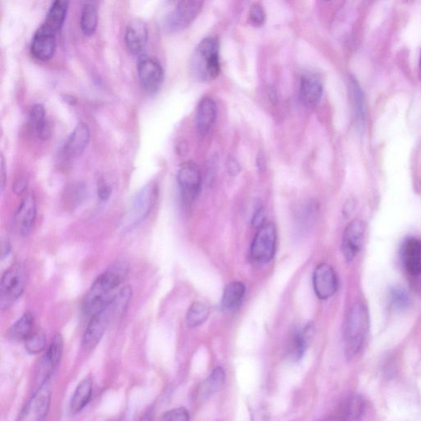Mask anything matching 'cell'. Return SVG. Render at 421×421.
Listing matches in <instances>:
<instances>
[{
	"label": "cell",
	"instance_id": "obj_28",
	"mask_svg": "<svg viewBox=\"0 0 421 421\" xmlns=\"http://www.w3.org/2000/svg\"><path fill=\"white\" fill-rule=\"evenodd\" d=\"M348 88H349L351 101L356 120L360 124H362L364 123L365 115L364 97L362 89L353 77H350Z\"/></svg>",
	"mask_w": 421,
	"mask_h": 421
},
{
	"label": "cell",
	"instance_id": "obj_8",
	"mask_svg": "<svg viewBox=\"0 0 421 421\" xmlns=\"http://www.w3.org/2000/svg\"><path fill=\"white\" fill-rule=\"evenodd\" d=\"M156 186L153 184H148L141 188L132 202L130 212L126 217V228H134L148 217L156 199Z\"/></svg>",
	"mask_w": 421,
	"mask_h": 421
},
{
	"label": "cell",
	"instance_id": "obj_20",
	"mask_svg": "<svg viewBox=\"0 0 421 421\" xmlns=\"http://www.w3.org/2000/svg\"><path fill=\"white\" fill-rule=\"evenodd\" d=\"M402 257L408 273L413 276L421 275V240L407 239L402 248Z\"/></svg>",
	"mask_w": 421,
	"mask_h": 421
},
{
	"label": "cell",
	"instance_id": "obj_9",
	"mask_svg": "<svg viewBox=\"0 0 421 421\" xmlns=\"http://www.w3.org/2000/svg\"><path fill=\"white\" fill-rule=\"evenodd\" d=\"M137 76L146 92L155 93L164 81V70L159 60L148 55H141L137 64Z\"/></svg>",
	"mask_w": 421,
	"mask_h": 421
},
{
	"label": "cell",
	"instance_id": "obj_27",
	"mask_svg": "<svg viewBox=\"0 0 421 421\" xmlns=\"http://www.w3.org/2000/svg\"><path fill=\"white\" fill-rule=\"evenodd\" d=\"M366 403L362 396L351 395L346 399L342 408L341 418L350 421H359L364 414Z\"/></svg>",
	"mask_w": 421,
	"mask_h": 421
},
{
	"label": "cell",
	"instance_id": "obj_19",
	"mask_svg": "<svg viewBox=\"0 0 421 421\" xmlns=\"http://www.w3.org/2000/svg\"><path fill=\"white\" fill-rule=\"evenodd\" d=\"M37 216L36 200L31 195L21 201L15 213L14 221L17 228L21 235L26 236L32 231Z\"/></svg>",
	"mask_w": 421,
	"mask_h": 421
},
{
	"label": "cell",
	"instance_id": "obj_38",
	"mask_svg": "<svg viewBox=\"0 0 421 421\" xmlns=\"http://www.w3.org/2000/svg\"><path fill=\"white\" fill-rule=\"evenodd\" d=\"M266 219L265 210L263 208H259L256 210L255 215H253L252 225L255 228L260 229V227L264 226Z\"/></svg>",
	"mask_w": 421,
	"mask_h": 421
},
{
	"label": "cell",
	"instance_id": "obj_14",
	"mask_svg": "<svg viewBox=\"0 0 421 421\" xmlns=\"http://www.w3.org/2000/svg\"><path fill=\"white\" fill-rule=\"evenodd\" d=\"M365 233V224L362 220L349 223L343 233L342 249L347 261H351L362 249Z\"/></svg>",
	"mask_w": 421,
	"mask_h": 421
},
{
	"label": "cell",
	"instance_id": "obj_4",
	"mask_svg": "<svg viewBox=\"0 0 421 421\" xmlns=\"http://www.w3.org/2000/svg\"><path fill=\"white\" fill-rule=\"evenodd\" d=\"M220 43L216 37L203 39L197 45L193 59V67L202 80L216 79L221 72Z\"/></svg>",
	"mask_w": 421,
	"mask_h": 421
},
{
	"label": "cell",
	"instance_id": "obj_39",
	"mask_svg": "<svg viewBox=\"0 0 421 421\" xmlns=\"http://www.w3.org/2000/svg\"><path fill=\"white\" fill-rule=\"evenodd\" d=\"M28 187V178L26 175H21L16 179L14 184V191L16 195H20L23 193Z\"/></svg>",
	"mask_w": 421,
	"mask_h": 421
},
{
	"label": "cell",
	"instance_id": "obj_29",
	"mask_svg": "<svg viewBox=\"0 0 421 421\" xmlns=\"http://www.w3.org/2000/svg\"><path fill=\"white\" fill-rule=\"evenodd\" d=\"M34 325V317L31 313H25L18 321L12 325L8 336L16 342L26 341L31 336Z\"/></svg>",
	"mask_w": 421,
	"mask_h": 421
},
{
	"label": "cell",
	"instance_id": "obj_43",
	"mask_svg": "<svg viewBox=\"0 0 421 421\" xmlns=\"http://www.w3.org/2000/svg\"><path fill=\"white\" fill-rule=\"evenodd\" d=\"M154 420V415L153 411L151 409L148 410L145 412V413L141 416L139 421H153Z\"/></svg>",
	"mask_w": 421,
	"mask_h": 421
},
{
	"label": "cell",
	"instance_id": "obj_18",
	"mask_svg": "<svg viewBox=\"0 0 421 421\" xmlns=\"http://www.w3.org/2000/svg\"><path fill=\"white\" fill-rule=\"evenodd\" d=\"M313 326L309 324L303 329H296L291 334L286 346V355L292 362H299L306 353L312 340Z\"/></svg>",
	"mask_w": 421,
	"mask_h": 421
},
{
	"label": "cell",
	"instance_id": "obj_33",
	"mask_svg": "<svg viewBox=\"0 0 421 421\" xmlns=\"http://www.w3.org/2000/svg\"><path fill=\"white\" fill-rule=\"evenodd\" d=\"M47 345L46 335L42 332L33 333L25 341L26 351L31 355H37L45 351Z\"/></svg>",
	"mask_w": 421,
	"mask_h": 421
},
{
	"label": "cell",
	"instance_id": "obj_34",
	"mask_svg": "<svg viewBox=\"0 0 421 421\" xmlns=\"http://www.w3.org/2000/svg\"><path fill=\"white\" fill-rule=\"evenodd\" d=\"M390 299L393 306L399 311H403L410 304L409 295L402 288H394L391 291Z\"/></svg>",
	"mask_w": 421,
	"mask_h": 421
},
{
	"label": "cell",
	"instance_id": "obj_41",
	"mask_svg": "<svg viewBox=\"0 0 421 421\" xmlns=\"http://www.w3.org/2000/svg\"><path fill=\"white\" fill-rule=\"evenodd\" d=\"M6 163H4V159L2 157L1 159V192L3 193L4 187H6Z\"/></svg>",
	"mask_w": 421,
	"mask_h": 421
},
{
	"label": "cell",
	"instance_id": "obj_15",
	"mask_svg": "<svg viewBox=\"0 0 421 421\" xmlns=\"http://www.w3.org/2000/svg\"><path fill=\"white\" fill-rule=\"evenodd\" d=\"M91 137L88 124L81 122L72 131L64 144L63 154L66 160L79 157L87 148Z\"/></svg>",
	"mask_w": 421,
	"mask_h": 421
},
{
	"label": "cell",
	"instance_id": "obj_47",
	"mask_svg": "<svg viewBox=\"0 0 421 421\" xmlns=\"http://www.w3.org/2000/svg\"><path fill=\"white\" fill-rule=\"evenodd\" d=\"M111 421H114V420H111Z\"/></svg>",
	"mask_w": 421,
	"mask_h": 421
},
{
	"label": "cell",
	"instance_id": "obj_40",
	"mask_svg": "<svg viewBox=\"0 0 421 421\" xmlns=\"http://www.w3.org/2000/svg\"><path fill=\"white\" fill-rule=\"evenodd\" d=\"M227 170L231 175H237L240 171V166L239 162L235 158H229L227 161Z\"/></svg>",
	"mask_w": 421,
	"mask_h": 421
},
{
	"label": "cell",
	"instance_id": "obj_16",
	"mask_svg": "<svg viewBox=\"0 0 421 421\" xmlns=\"http://www.w3.org/2000/svg\"><path fill=\"white\" fill-rule=\"evenodd\" d=\"M51 395L47 384L39 386L25 408L26 421H43L50 410Z\"/></svg>",
	"mask_w": 421,
	"mask_h": 421
},
{
	"label": "cell",
	"instance_id": "obj_35",
	"mask_svg": "<svg viewBox=\"0 0 421 421\" xmlns=\"http://www.w3.org/2000/svg\"><path fill=\"white\" fill-rule=\"evenodd\" d=\"M190 413L186 408L179 407L166 411L161 421H190Z\"/></svg>",
	"mask_w": 421,
	"mask_h": 421
},
{
	"label": "cell",
	"instance_id": "obj_45",
	"mask_svg": "<svg viewBox=\"0 0 421 421\" xmlns=\"http://www.w3.org/2000/svg\"><path fill=\"white\" fill-rule=\"evenodd\" d=\"M331 421H350V420H348L346 419L342 418L340 416V418H336V419H333V420H331Z\"/></svg>",
	"mask_w": 421,
	"mask_h": 421
},
{
	"label": "cell",
	"instance_id": "obj_21",
	"mask_svg": "<svg viewBox=\"0 0 421 421\" xmlns=\"http://www.w3.org/2000/svg\"><path fill=\"white\" fill-rule=\"evenodd\" d=\"M324 87L319 77L315 75L304 76L300 80V96L304 104L315 106L323 97Z\"/></svg>",
	"mask_w": 421,
	"mask_h": 421
},
{
	"label": "cell",
	"instance_id": "obj_11",
	"mask_svg": "<svg viewBox=\"0 0 421 421\" xmlns=\"http://www.w3.org/2000/svg\"><path fill=\"white\" fill-rule=\"evenodd\" d=\"M177 182L184 203L190 204L201 190L202 175L199 169L192 162L184 163L178 171Z\"/></svg>",
	"mask_w": 421,
	"mask_h": 421
},
{
	"label": "cell",
	"instance_id": "obj_26",
	"mask_svg": "<svg viewBox=\"0 0 421 421\" xmlns=\"http://www.w3.org/2000/svg\"><path fill=\"white\" fill-rule=\"evenodd\" d=\"M246 293V286L240 282H231L225 288L222 298V308L224 311H232L239 306Z\"/></svg>",
	"mask_w": 421,
	"mask_h": 421
},
{
	"label": "cell",
	"instance_id": "obj_37",
	"mask_svg": "<svg viewBox=\"0 0 421 421\" xmlns=\"http://www.w3.org/2000/svg\"><path fill=\"white\" fill-rule=\"evenodd\" d=\"M111 192H112L111 187L108 184L105 182L104 180H101V182H99L97 190L99 199H100L101 201L108 200L111 195Z\"/></svg>",
	"mask_w": 421,
	"mask_h": 421
},
{
	"label": "cell",
	"instance_id": "obj_31",
	"mask_svg": "<svg viewBox=\"0 0 421 421\" xmlns=\"http://www.w3.org/2000/svg\"><path fill=\"white\" fill-rule=\"evenodd\" d=\"M209 308L205 304L195 302L188 309L186 324L190 328H197L208 320Z\"/></svg>",
	"mask_w": 421,
	"mask_h": 421
},
{
	"label": "cell",
	"instance_id": "obj_44",
	"mask_svg": "<svg viewBox=\"0 0 421 421\" xmlns=\"http://www.w3.org/2000/svg\"><path fill=\"white\" fill-rule=\"evenodd\" d=\"M257 165H259L260 170L265 169L266 162L263 155H260V157H257Z\"/></svg>",
	"mask_w": 421,
	"mask_h": 421
},
{
	"label": "cell",
	"instance_id": "obj_32",
	"mask_svg": "<svg viewBox=\"0 0 421 421\" xmlns=\"http://www.w3.org/2000/svg\"><path fill=\"white\" fill-rule=\"evenodd\" d=\"M297 214V221L300 226H302L300 228L307 231L311 228L315 221L317 206L313 202H309V203L300 206Z\"/></svg>",
	"mask_w": 421,
	"mask_h": 421
},
{
	"label": "cell",
	"instance_id": "obj_7",
	"mask_svg": "<svg viewBox=\"0 0 421 421\" xmlns=\"http://www.w3.org/2000/svg\"><path fill=\"white\" fill-rule=\"evenodd\" d=\"M277 231L273 223H266L257 229L251 248L252 260L256 263L266 264L273 260L276 251Z\"/></svg>",
	"mask_w": 421,
	"mask_h": 421
},
{
	"label": "cell",
	"instance_id": "obj_10",
	"mask_svg": "<svg viewBox=\"0 0 421 421\" xmlns=\"http://www.w3.org/2000/svg\"><path fill=\"white\" fill-rule=\"evenodd\" d=\"M112 302L113 300L101 311L94 315L90 320L81 342L85 350H93L104 336L111 317L115 315Z\"/></svg>",
	"mask_w": 421,
	"mask_h": 421
},
{
	"label": "cell",
	"instance_id": "obj_1",
	"mask_svg": "<svg viewBox=\"0 0 421 421\" xmlns=\"http://www.w3.org/2000/svg\"><path fill=\"white\" fill-rule=\"evenodd\" d=\"M68 2L55 0L47 12L46 19L34 34L31 53L34 58L46 61L53 57L57 46V35L66 21Z\"/></svg>",
	"mask_w": 421,
	"mask_h": 421
},
{
	"label": "cell",
	"instance_id": "obj_5",
	"mask_svg": "<svg viewBox=\"0 0 421 421\" xmlns=\"http://www.w3.org/2000/svg\"><path fill=\"white\" fill-rule=\"evenodd\" d=\"M25 272L23 266L14 264L3 274L0 283V306L10 308L24 291Z\"/></svg>",
	"mask_w": 421,
	"mask_h": 421
},
{
	"label": "cell",
	"instance_id": "obj_25",
	"mask_svg": "<svg viewBox=\"0 0 421 421\" xmlns=\"http://www.w3.org/2000/svg\"><path fill=\"white\" fill-rule=\"evenodd\" d=\"M225 380L224 369L222 367L215 368L207 379L201 384L199 394H197L199 400H206V399L212 397L213 394L219 392L224 384Z\"/></svg>",
	"mask_w": 421,
	"mask_h": 421
},
{
	"label": "cell",
	"instance_id": "obj_17",
	"mask_svg": "<svg viewBox=\"0 0 421 421\" xmlns=\"http://www.w3.org/2000/svg\"><path fill=\"white\" fill-rule=\"evenodd\" d=\"M148 41V25L141 19L132 20L124 34V41L128 51L133 55H139L143 52Z\"/></svg>",
	"mask_w": 421,
	"mask_h": 421
},
{
	"label": "cell",
	"instance_id": "obj_24",
	"mask_svg": "<svg viewBox=\"0 0 421 421\" xmlns=\"http://www.w3.org/2000/svg\"><path fill=\"white\" fill-rule=\"evenodd\" d=\"M93 392V383L91 378H86L77 386L70 401V410L72 413H79L84 410L91 401Z\"/></svg>",
	"mask_w": 421,
	"mask_h": 421
},
{
	"label": "cell",
	"instance_id": "obj_6",
	"mask_svg": "<svg viewBox=\"0 0 421 421\" xmlns=\"http://www.w3.org/2000/svg\"><path fill=\"white\" fill-rule=\"evenodd\" d=\"M204 2L199 0H183L166 16L164 26L166 31H182L191 25L203 8Z\"/></svg>",
	"mask_w": 421,
	"mask_h": 421
},
{
	"label": "cell",
	"instance_id": "obj_13",
	"mask_svg": "<svg viewBox=\"0 0 421 421\" xmlns=\"http://www.w3.org/2000/svg\"><path fill=\"white\" fill-rule=\"evenodd\" d=\"M337 277L330 265L320 264L317 265L313 274V287L317 298L328 300L336 293L337 290Z\"/></svg>",
	"mask_w": 421,
	"mask_h": 421
},
{
	"label": "cell",
	"instance_id": "obj_2",
	"mask_svg": "<svg viewBox=\"0 0 421 421\" xmlns=\"http://www.w3.org/2000/svg\"><path fill=\"white\" fill-rule=\"evenodd\" d=\"M128 273L127 262H116L99 276L86 295L84 311L92 317L101 311L115 297V291L126 280Z\"/></svg>",
	"mask_w": 421,
	"mask_h": 421
},
{
	"label": "cell",
	"instance_id": "obj_36",
	"mask_svg": "<svg viewBox=\"0 0 421 421\" xmlns=\"http://www.w3.org/2000/svg\"><path fill=\"white\" fill-rule=\"evenodd\" d=\"M249 17L253 24L257 26L263 25L266 20V14L264 8L260 3H255L249 10Z\"/></svg>",
	"mask_w": 421,
	"mask_h": 421
},
{
	"label": "cell",
	"instance_id": "obj_42",
	"mask_svg": "<svg viewBox=\"0 0 421 421\" xmlns=\"http://www.w3.org/2000/svg\"><path fill=\"white\" fill-rule=\"evenodd\" d=\"M11 244L10 243L7 242H4L3 243V247H2V260L4 259V257H8V255H10V253L11 252Z\"/></svg>",
	"mask_w": 421,
	"mask_h": 421
},
{
	"label": "cell",
	"instance_id": "obj_22",
	"mask_svg": "<svg viewBox=\"0 0 421 421\" xmlns=\"http://www.w3.org/2000/svg\"><path fill=\"white\" fill-rule=\"evenodd\" d=\"M217 106L216 102L210 97L202 99L197 106L196 115V126L199 134H208L210 128L216 121Z\"/></svg>",
	"mask_w": 421,
	"mask_h": 421
},
{
	"label": "cell",
	"instance_id": "obj_30",
	"mask_svg": "<svg viewBox=\"0 0 421 421\" xmlns=\"http://www.w3.org/2000/svg\"><path fill=\"white\" fill-rule=\"evenodd\" d=\"M98 23V11L95 4L86 3L81 10L80 27L86 36H92L96 32Z\"/></svg>",
	"mask_w": 421,
	"mask_h": 421
},
{
	"label": "cell",
	"instance_id": "obj_46",
	"mask_svg": "<svg viewBox=\"0 0 421 421\" xmlns=\"http://www.w3.org/2000/svg\"><path fill=\"white\" fill-rule=\"evenodd\" d=\"M420 67H421V57H420Z\"/></svg>",
	"mask_w": 421,
	"mask_h": 421
},
{
	"label": "cell",
	"instance_id": "obj_23",
	"mask_svg": "<svg viewBox=\"0 0 421 421\" xmlns=\"http://www.w3.org/2000/svg\"><path fill=\"white\" fill-rule=\"evenodd\" d=\"M30 124L39 139H48L51 135L50 124L47 121L45 106L37 103L32 106L29 115Z\"/></svg>",
	"mask_w": 421,
	"mask_h": 421
},
{
	"label": "cell",
	"instance_id": "obj_12",
	"mask_svg": "<svg viewBox=\"0 0 421 421\" xmlns=\"http://www.w3.org/2000/svg\"><path fill=\"white\" fill-rule=\"evenodd\" d=\"M63 351V340L61 335L57 334L51 342L44 358H42L39 368V386L48 383L55 369L61 360Z\"/></svg>",
	"mask_w": 421,
	"mask_h": 421
},
{
	"label": "cell",
	"instance_id": "obj_3",
	"mask_svg": "<svg viewBox=\"0 0 421 421\" xmlns=\"http://www.w3.org/2000/svg\"><path fill=\"white\" fill-rule=\"evenodd\" d=\"M369 326L366 306L360 302L354 304L348 313L343 331L344 351L348 360L353 359L362 350L367 337Z\"/></svg>",
	"mask_w": 421,
	"mask_h": 421
}]
</instances>
